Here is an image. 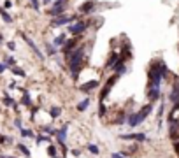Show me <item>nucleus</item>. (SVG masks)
Instances as JSON below:
<instances>
[{
	"mask_svg": "<svg viewBox=\"0 0 179 158\" xmlns=\"http://www.w3.org/2000/svg\"><path fill=\"white\" fill-rule=\"evenodd\" d=\"M67 65L70 67L72 79H77L81 69L84 67V44L77 46V49H74L72 53L67 54Z\"/></svg>",
	"mask_w": 179,
	"mask_h": 158,
	"instance_id": "nucleus-1",
	"label": "nucleus"
},
{
	"mask_svg": "<svg viewBox=\"0 0 179 158\" xmlns=\"http://www.w3.org/2000/svg\"><path fill=\"white\" fill-rule=\"evenodd\" d=\"M151 111H153V104H146L140 111H137V113H133V114H130V116H127V125L128 126H137V125H140L146 118H148L149 114H151Z\"/></svg>",
	"mask_w": 179,
	"mask_h": 158,
	"instance_id": "nucleus-2",
	"label": "nucleus"
},
{
	"mask_svg": "<svg viewBox=\"0 0 179 158\" xmlns=\"http://www.w3.org/2000/svg\"><path fill=\"white\" fill-rule=\"evenodd\" d=\"M118 77H119V76H116V74H114V76H111L109 79H107V83L104 84V88L100 90V95H99V100H100V104H104V100H105V97H107V95L111 93V90H112V86H114V83L118 81Z\"/></svg>",
	"mask_w": 179,
	"mask_h": 158,
	"instance_id": "nucleus-3",
	"label": "nucleus"
},
{
	"mask_svg": "<svg viewBox=\"0 0 179 158\" xmlns=\"http://www.w3.org/2000/svg\"><path fill=\"white\" fill-rule=\"evenodd\" d=\"M90 26V21L83 20V21H77V23H72V25H69V32L74 35V37H79L81 33H84L86 32V28Z\"/></svg>",
	"mask_w": 179,
	"mask_h": 158,
	"instance_id": "nucleus-4",
	"label": "nucleus"
},
{
	"mask_svg": "<svg viewBox=\"0 0 179 158\" xmlns=\"http://www.w3.org/2000/svg\"><path fill=\"white\" fill-rule=\"evenodd\" d=\"M162 97V84H148V98L151 104H155Z\"/></svg>",
	"mask_w": 179,
	"mask_h": 158,
	"instance_id": "nucleus-5",
	"label": "nucleus"
},
{
	"mask_svg": "<svg viewBox=\"0 0 179 158\" xmlns=\"http://www.w3.org/2000/svg\"><path fill=\"white\" fill-rule=\"evenodd\" d=\"M169 135L172 139V142L174 141H179V119H170L169 121Z\"/></svg>",
	"mask_w": 179,
	"mask_h": 158,
	"instance_id": "nucleus-6",
	"label": "nucleus"
},
{
	"mask_svg": "<svg viewBox=\"0 0 179 158\" xmlns=\"http://www.w3.org/2000/svg\"><path fill=\"white\" fill-rule=\"evenodd\" d=\"M77 20V16H56L55 20H51V23L55 26H63V25H72Z\"/></svg>",
	"mask_w": 179,
	"mask_h": 158,
	"instance_id": "nucleus-7",
	"label": "nucleus"
},
{
	"mask_svg": "<svg viewBox=\"0 0 179 158\" xmlns=\"http://www.w3.org/2000/svg\"><path fill=\"white\" fill-rule=\"evenodd\" d=\"M76 46H81V44H79V37H74V39L65 41V42H63V48H61V51L65 53V54H69V53H72L74 49H77Z\"/></svg>",
	"mask_w": 179,
	"mask_h": 158,
	"instance_id": "nucleus-8",
	"label": "nucleus"
},
{
	"mask_svg": "<svg viewBox=\"0 0 179 158\" xmlns=\"http://www.w3.org/2000/svg\"><path fill=\"white\" fill-rule=\"evenodd\" d=\"M119 139L123 141H137V142H144L146 141V134L144 132H135V134H121Z\"/></svg>",
	"mask_w": 179,
	"mask_h": 158,
	"instance_id": "nucleus-9",
	"label": "nucleus"
},
{
	"mask_svg": "<svg viewBox=\"0 0 179 158\" xmlns=\"http://www.w3.org/2000/svg\"><path fill=\"white\" fill-rule=\"evenodd\" d=\"M67 5H69V2H56V0H55L53 7L49 9V14H51V16H60L61 12H65Z\"/></svg>",
	"mask_w": 179,
	"mask_h": 158,
	"instance_id": "nucleus-10",
	"label": "nucleus"
},
{
	"mask_svg": "<svg viewBox=\"0 0 179 158\" xmlns=\"http://www.w3.org/2000/svg\"><path fill=\"white\" fill-rule=\"evenodd\" d=\"M21 37H23V41L27 42V44H28V48L30 49H32V51L35 53V56H37V58H40V60H42V58H44V54H42V51H40L39 48H37V46H35V42L32 41V39H30L28 35H27V33H21Z\"/></svg>",
	"mask_w": 179,
	"mask_h": 158,
	"instance_id": "nucleus-11",
	"label": "nucleus"
},
{
	"mask_svg": "<svg viewBox=\"0 0 179 158\" xmlns=\"http://www.w3.org/2000/svg\"><path fill=\"white\" fill-rule=\"evenodd\" d=\"M97 2L95 0H88V2H84V4H81L79 7V12H83V14H90V12H93V11L97 9Z\"/></svg>",
	"mask_w": 179,
	"mask_h": 158,
	"instance_id": "nucleus-12",
	"label": "nucleus"
},
{
	"mask_svg": "<svg viewBox=\"0 0 179 158\" xmlns=\"http://www.w3.org/2000/svg\"><path fill=\"white\" fill-rule=\"evenodd\" d=\"M99 88V81L97 79H91V81H86L84 84H81L79 90L83 93H90V91H93V90H97Z\"/></svg>",
	"mask_w": 179,
	"mask_h": 158,
	"instance_id": "nucleus-13",
	"label": "nucleus"
},
{
	"mask_svg": "<svg viewBox=\"0 0 179 158\" xmlns=\"http://www.w3.org/2000/svg\"><path fill=\"white\" fill-rule=\"evenodd\" d=\"M67 130H69V125H63L60 130H56V141H58V144H65V141H67Z\"/></svg>",
	"mask_w": 179,
	"mask_h": 158,
	"instance_id": "nucleus-14",
	"label": "nucleus"
},
{
	"mask_svg": "<svg viewBox=\"0 0 179 158\" xmlns=\"http://www.w3.org/2000/svg\"><path fill=\"white\" fill-rule=\"evenodd\" d=\"M169 100L172 104L179 102V84H174V86H172V90H170V93H169Z\"/></svg>",
	"mask_w": 179,
	"mask_h": 158,
	"instance_id": "nucleus-15",
	"label": "nucleus"
},
{
	"mask_svg": "<svg viewBox=\"0 0 179 158\" xmlns=\"http://www.w3.org/2000/svg\"><path fill=\"white\" fill-rule=\"evenodd\" d=\"M118 60H119V54H118V53H116V51L111 53L109 58H107V63H105V67H107V69H112V67L118 63Z\"/></svg>",
	"mask_w": 179,
	"mask_h": 158,
	"instance_id": "nucleus-16",
	"label": "nucleus"
},
{
	"mask_svg": "<svg viewBox=\"0 0 179 158\" xmlns=\"http://www.w3.org/2000/svg\"><path fill=\"white\" fill-rule=\"evenodd\" d=\"M88 107H90V98H84V100H81L79 104H77V111L83 113V111H86Z\"/></svg>",
	"mask_w": 179,
	"mask_h": 158,
	"instance_id": "nucleus-17",
	"label": "nucleus"
},
{
	"mask_svg": "<svg viewBox=\"0 0 179 158\" xmlns=\"http://www.w3.org/2000/svg\"><path fill=\"white\" fill-rule=\"evenodd\" d=\"M86 149H88L91 155H95V156H97V155H100V147L97 146V144H88V146H86Z\"/></svg>",
	"mask_w": 179,
	"mask_h": 158,
	"instance_id": "nucleus-18",
	"label": "nucleus"
},
{
	"mask_svg": "<svg viewBox=\"0 0 179 158\" xmlns=\"http://www.w3.org/2000/svg\"><path fill=\"white\" fill-rule=\"evenodd\" d=\"M0 16L4 18V21H5V23H11V21H12V18H11V14H9V12H7L5 9H0Z\"/></svg>",
	"mask_w": 179,
	"mask_h": 158,
	"instance_id": "nucleus-19",
	"label": "nucleus"
},
{
	"mask_svg": "<svg viewBox=\"0 0 179 158\" xmlns=\"http://www.w3.org/2000/svg\"><path fill=\"white\" fill-rule=\"evenodd\" d=\"M21 102H23V105H27V107H30V105H32V98L28 97V93H27L25 90H23V100H21Z\"/></svg>",
	"mask_w": 179,
	"mask_h": 158,
	"instance_id": "nucleus-20",
	"label": "nucleus"
},
{
	"mask_svg": "<svg viewBox=\"0 0 179 158\" xmlns=\"http://www.w3.org/2000/svg\"><path fill=\"white\" fill-rule=\"evenodd\" d=\"M48 155H49L51 158L56 156V144H49V146H48Z\"/></svg>",
	"mask_w": 179,
	"mask_h": 158,
	"instance_id": "nucleus-21",
	"label": "nucleus"
},
{
	"mask_svg": "<svg viewBox=\"0 0 179 158\" xmlns=\"http://www.w3.org/2000/svg\"><path fill=\"white\" fill-rule=\"evenodd\" d=\"M60 113H61V109H60V107H51V111H49L51 118H58Z\"/></svg>",
	"mask_w": 179,
	"mask_h": 158,
	"instance_id": "nucleus-22",
	"label": "nucleus"
},
{
	"mask_svg": "<svg viewBox=\"0 0 179 158\" xmlns=\"http://www.w3.org/2000/svg\"><path fill=\"white\" fill-rule=\"evenodd\" d=\"M18 149H20V151L23 153V155H25V156H30V149L25 146V144H18Z\"/></svg>",
	"mask_w": 179,
	"mask_h": 158,
	"instance_id": "nucleus-23",
	"label": "nucleus"
},
{
	"mask_svg": "<svg viewBox=\"0 0 179 158\" xmlns=\"http://www.w3.org/2000/svg\"><path fill=\"white\" fill-rule=\"evenodd\" d=\"M63 42H65V35H58L53 44H55V46H63Z\"/></svg>",
	"mask_w": 179,
	"mask_h": 158,
	"instance_id": "nucleus-24",
	"label": "nucleus"
},
{
	"mask_svg": "<svg viewBox=\"0 0 179 158\" xmlns=\"http://www.w3.org/2000/svg\"><path fill=\"white\" fill-rule=\"evenodd\" d=\"M12 74H14V76H20V77H25V70H23V69H18V67H12Z\"/></svg>",
	"mask_w": 179,
	"mask_h": 158,
	"instance_id": "nucleus-25",
	"label": "nucleus"
},
{
	"mask_svg": "<svg viewBox=\"0 0 179 158\" xmlns=\"http://www.w3.org/2000/svg\"><path fill=\"white\" fill-rule=\"evenodd\" d=\"M21 137H33V132L30 128H21Z\"/></svg>",
	"mask_w": 179,
	"mask_h": 158,
	"instance_id": "nucleus-26",
	"label": "nucleus"
},
{
	"mask_svg": "<svg viewBox=\"0 0 179 158\" xmlns=\"http://www.w3.org/2000/svg\"><path fill=\"white\" fill-rule=\"evenodd\" d=\"M30 4H32V7H33L35 11L40 9V2H39V0H30Z\"/></svg>",
	"mask_w": 179,
	"mask_h": 158,
	"instance_id": "nucleus-27",
	"label": "nucleus"
},
{
	"mask_svg": "<svg viewBox=\"0 0 179 158\" xmlns=\"http://www.w3.org/2000/svg\"><path fill=\"white\" fill-rule=\"evenodd\" d=\"M46 48H48V53H49V54H55V53H56V49H55V44H48Z\"/></svg>",
	"mask_w": 179,
	"mask_h": 158,
	"instance_id": "nucleus-28",
	"label": "nucleus"
},
{
	"mask_svg": "<svg viewBox=\"0 0 179 158\" xmlns=\"http://www.w3.org/2000/svg\"><path fill=\"white\" fill-rule=\"evenodd\" d=\"M5 62H7V65H9V67H14V65H16V60H14V58H7V60H5Z\"/></svg>",
	"mask_w": 179,
	"mask_h": 158,
	"instance_id": "nucleus-29",
	"label": "nucleus"
},
{
	"mask_svg": "<svg viewBox=\"0 0 179 158\" xmlns=\"http://www.w3.org/2000/svg\"><path fill=\"white\" fill-rule=\"evenodd\" d=\"M7 48H9L11 51H14L16 49V42H7Z\"/></svg>",
	"mask_w": 179,
	"mask_h": 158,
	"instance_id": "nucleus-30",
	"label": "nucleus"
},
{
	"mask_svg": "<svg viewBox=\"0 0 179 158\" xmlns=\"http://www.w3.org/2000/svg\"><path fill=\"white\" fill-rule=\"evenodd\" d=\"M12 7V2L11 0H5V4H4V9H11Z\"/></svg>",
	"mask_w": 179,
	"mask_h": 158,
	"instance_id": "nucleus-31",
	"label": "nucleus"
},
{
	"mask_svg": "<svg viewBox=\"0 0 179 158\" xmlns=\"http://www.w3.org/2000/svg\"><path fill=\"white\" fill-rule=\"evenodd\" d=\"M174 151L179 155V141H174Z\"/></svg>",
	"mask_w": 179,
	"mask_h": 158,
	"instance_id": "nucleus-32",
	"label": "nucleus"
},
{
	"mask_svg": "<svg viewBox=\"0 0 179 158\" xmlns=\"http://www.w3.org/2000/svg\"><path fill=\"white\" fill-rule=\"evenodd\" d=\"M111 158H125V156H123L121 153H112V155H111Z\"/></svg>",
	"mask_w": 179,
	"mask_h": 158,
	"instance_id": "nucleus-33",
	"label": "nucleus"
},
{
	"mask_svg": "<svg viewBox=\"0 0 179 158\" xmlns=\"http://www.w3.org/2000/svg\"><path fill=\"white\" fill-rule=\"evenodd\" d=\"M5 69H7V65H5V63H0V74L4 72V70H5Z\"/></svg>",
	"mask_w": 179,
	"mask_h": 158,
	"instance_id": "nucleus-34",
	"label": "nucleus"
},
{
	"mask_svg": "<svg viewBox=\"0 0 179 158\" xmlns=\"http://www.w3.org/2000/svg\"><path fill=\"white\" fill-rule=\"evenodd\" d=\"M14 125H16V126H20V128H21V119H16V121H14Z\"/></svg>",
	"mask_w": 179,
	"mask_h": 158,
	"instance_id": "nucleus-35",
	"label": "nucleus"
},
{
	"mask_svg": "<svg viewBox=\"0 0 179 158\" xmlns=\"http://www.w3.org/2000/svg\"><path fill=\"white\" fill-rule=\"evenodd\" d=\"M2 39H4V37H2V35H0V42H2Z\"/></svg>",
	"mask_w": 179,
	"mask_h": 158,
	"instance_id": "nucleus-36",
	"label": "nucleus"
},
{
	"mask_svg": "<svg viewBox=\"0 0 179 158\" xmlns=\"http://www.w3.org/2000/svg\"><path fill=\"white\" fill-rule=\"evenodd\" d=\"M55 158H60V156H58V155H56V156H55Z\"/></svg>",
	"mask_w": 179,
	"mask_h": 158,
	"instance_id": "nucleus-37",
	"label": "nucleus"
},
{
	"mask_svg": "<svg viewBox=\"0 0 179 158\" xmlns=\"http://www.w3.org/2000/svg\"><path fill=\"white\" fill-rule=\"evenodd\" d=\"M27 158H30V156H27Z\"/></svg>",
	"mask_w": 179,
	"mask_h": 158,
	"instance_id": "nucleus-38",
	"label": "nucleus"
}]
</instances>
